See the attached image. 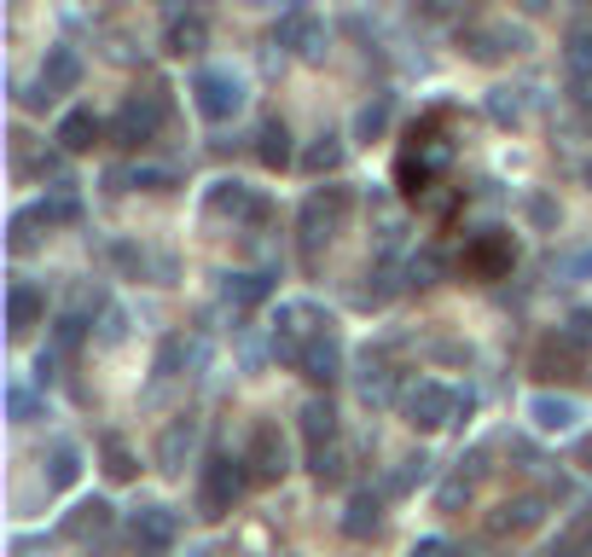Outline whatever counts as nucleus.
<instances>
[{
  "label": "nucleus",
  "mask_w": 592,
  "mask_h": 557,
  "mask_svg": "<svg viewBox=\"0 0 592 557\" xmlns=\"http://www.w3.org/2000/svg\"><path fill=\"white\" fill-rule=\"evenodd\" d=\"M349 210H354L349 186H325V192H314V198L302 204V256H308V262H314L320 244H331V239L343 233Z\"/></svg>",
  "instance_id": "f257e3e1"
},
{
  "label": "nucleus",
  "mask_w": 592,
  "mask_h": 557,
  "mask_svg": "<svg viewBox=\"0 0 592 557\" xmlns=\"http://www.w3.org/2000/svg\"><path fill=\"white\" fill-rule=\"evenodd\" d=\"M250 459H233V453H215L210 465H203V483H198V512L203 517H227L239 505L244 483H250Z\"/></svg>",
  "instance_id": "f03ea898"
},
{
  "label": "nucleus",
  "mask_w": 592,
  "mask_h": 557,
  "mask_svg": "<svg viewBox=\"0 0 592 557\" xmlns=\"http://www.w3.org/2000/svg\"><path fill=\"white\" fill-rule=\"evenodd\" d=\"M163 111H169V99H163V88L128 93V105H122V111H117V122H111V134H117V145H128V151H140V145H151V140H158V129H163Z\"/></svg>",
  "instance_id": "7ed1b4c3"
},
{
  "label": "nucleus",
  "mask_w": 592,
  "mask_h": 557,
  "mask_svg": "<svg viewBox=\"0 0 592 557\" xmlns=\"http://www.w3.org/2000/svg\"><path fill=\"white\" fill-rule=\"evenodd\" d=\"M192 99H198V111L210 122H227V117L244 111V82L233 70H198L192 75Z\"/></svg>",
  "instance_id": "20e7f679"
},
{
  "label": "nucleus",
  "mask_w": 592,
  "mask_h": 557,
  "mask_svg": "<svg viewBox=\"0 0 592 557\" xmlns=\"http://www.w3.org/2000/svg\"><path fill=\"white\" fill-rule=\"evenodd\" d=\"M511 262H518V244H511V233H476L471 244H465V256H459V267H465L471 278H505L511 273Z\"/></svg>",
  "instance_id": "39448f33"
},
{
  "label": "nucleus",
  "mask_w": 592,
  "mask_h": 557,
  "mask_svg": "<svg viewBox=\"0 0 592 557\" xmlns=\"http://www.w3.org/2000/svg\"><path fill=\"white\" fill-rule=\"evenodd\" d=\"M76 82H82V59H76L70 47H53V53H47V64H41V88L30 93V105H53V99L70 93Z\"/></svg>",
  "instance_id": "423d86ee"
},
{
  "label": "nucleus",
  "mask_w": 592,
  "mask_h": 557,
  "mask_svg": "<svg viewBox=\"0 0 592 557\" xmlns=\"http://www.w3.org/2000/svg\"><path fill=\"white\" fill-rule=\"evenodd\" d=\"M453 407H459V395H448L442 384H413V389H407V424H413V429L448 424Z\"/></svg>",
  "instance_id": "0eeeda50"
},
{
  "label": "nucleus",
  "mask_w": 592,
  "mask_h": 557,
  "mask_svg": "<svg viewBox=\"0 0 592 557\" xmlns=\"http://www.w3.org/2000/svg\"><path fill=\"white\" fill-rule=\"evenodd\" d=\"M285 470H291L285 436H279L273 424H262V429H255V442H250V476H262V483H279Z\"/></svg>",
  "instance_id": "6e6552de"
},
{
  "label": "nucleus",
  "mask_w": 592,
  "mask_h": 557,
  "mask_svg": "<svg viewBox=\"0 0 592 557\" xmlns=\"http://www.w3.org/2000/svg\"><path fill=\"white\" fill-rule=\"evenodd\" d=\"M338 366H343V354H338V337H331V332H314L302 343V354H297V372L308 377V384H331Z\"/></svg>",
  "instance_id": "1a4fd4ad"
},
{
  "label": "nucleus",
  "mask_w": 592,
  "mask_h": 557,
  "mask_svg": "<svg viewBox=\"0 0 592 557\" xmlns=\"http://www.w3.org/2000/svg\"><path fill=\"white\" fill-rule=\"evenodd\" d=\"M174 546V517L163 512V505H146V512H134V551L158 557Z\"/></svg>",
  "instance_id": "9d476101"
},
{
  "label": "nucleus",
  "mask_w": 592,
  "mask_h": 557,
  "mask_svg": "<svg viewBox=\"0 0 592 557\" xmlns=\"http://www.w3.org/2000/svg\"><path fill=\"white\" fill-rule=\"evenodd\" d=\"M529 418H534L540 429H570V424L581 418V407H575L570 395H534V401H529Z\"/></svg>",
  "instance_id": "9b49d317"
},
{
  "label": "nucleus",
  "mask_w": 592,
  "mask_h": 557,
  "mask_svg": "<svg viewBox=\"0 0 592 557\" xmlns=\"http://www.w3.org/2000/svg\"><path fill=\"white\" fill-rule=\"evenodd\" d=\"M378 523H383L378 494H354L349 512H343V535H349V540H367V535H378Z\"/></svg>",
  "instance_id": "f8f14e48"
},
{
  "label": "nucleus",
  "mask_w": 592,
  "mask_h": 557,
  "mask_svg": "<svg viewBox=\"0 0 592 557\" xmlns=\"http://www.w3.org/2000/svg\"><path fill=\"white\" fill-rule=\"evenodd\" d=\"M99 134H106V129H99V117H93V111H70V117H59V145H64V151H93Z\"/></svg>",
  "instance_id": "ddd939ff"
},
{
  "label": "nucleus",
  "mask_w": 592,
  "mask_h": 557,
  "mask_svg": "<svg viewBox=\"0 0 592 557\" xmlns=\"http://www.w3.org/2000/svg\"><path fill=\"white\" fill-rule=\"evenodd\" d=\"M302 436H308V447H325L331 436H338V413H331V401H308V407H302Z\"/></svg>",
  "instance_id": "4468645a"
},
{
  "label": "nucleus",
  "mask_w": 592,
  "mask_h": 557,
  "mask_svg": "<svg viewBox=\"0 0 592 557\" xmlns=\"http://www.w3.org/2000/svg\"><path fill=\"white\" fill-rule=\"evenodd\" d=\"M187 453H192V418H174V424L163 429V442H158V465H163V470H180Z\"/></svg>",
  "instance_id": "2eb2a0df"
},
{
  "label": "nucleus",
  "mask_w": 592,
  "mask_h": 557,
  "mask_svg": "<svg viewBox=\"0 0 592 557\" xmlns=\"http://www.w3.org/2000/svg\"><path fill=\"white\" fill-rule=\"evenodd\" d=\"M163 47H169V53H174V59H187V53H198V47H203V18H198V12H187V18H174V23H169V36H163Z\"/></svg>",
  "instance_id": "dca6fc26"
},
{
  "label": "nucleus",
  "mask_w": 592,
  "mask_h": 557,
  "mask_svg": "<svg viewBox=\"0 0 592 557\" xmlns=\"http://www.w3.org/2000/svg\"><path fill=\"white\" fill-rule=\"evenodd\" d=\"M47 308V302L30 291V285H12L7 291V314H12V337H23V332H30V325H36V314Z\"/></svg>",
  "instance_id": "f3484780"
},
{
  "label": "nucleus",
  "mask_w": 592,
  "mask_h": 557,
  "mask_svg": "<svg viewBox=\"0 0 592 557\" xmlns=\"http://www.w3.org/2000/svg\"><path fill=\"white\" fill-rule=\"evenodd\" d=\"M99 528H111V505L106 499H88V505H76V517L64 523V535L82 540V535H99Z\"/></svg>",
  "instance_id": "a211bd4d"
},
{
  "label": "nucleus",
  "mask_w": 592,
  "mask_h": 557,
  "mask_svg": "<svg viewBox=\"0 0 592 557\" xmlns=\"http://www.w3.org/2000/svg\"><path fill=\"white\" fill-rule=\"evenodd\" d=\"M255 151H262L268 169H285L291 163V129H285V122H262V145H255Z\"/></svg>",
  "instance_id": "6ab92c4d"
},
{
  "label": "nucleus",
  "mask_w": 592,
  "mask_h": 557,
  "mask_svg": "<svg viewBox=\"0 0 592 557\" xmlns=\"http://www.w3.org/2000/svg\"><path fill=\"white\" fill-rule=\"evenodd\" d=\"M390 105H395V99H390V93H378L372 105L354 117V134H360V140H378L383 129H390Z\"/></svg>",
  "instance_id": "aec40b11"
},
{
  "label": "nucleus",
  "mask_w": 592,
  "mask_h": 557,
  "mask_svg": "<svg viewBox=\"0 0 592 557\" xmlns=\"http://www.w3.org/2000/svg\"><path fill=\"white\" fill-rule=\"evenodd\" d=\"M273 41H285L291 53H308L302 41H320V23H314V18H285V23L273 30Z\"/></svg>",
  "instance_id": "412c9836"
},
{
  "label": "nucleus",
  "mask_w": 592,
  "mask_h": 557,
  "mask_svg": "<svg viewBox=\"0 0 592 557\" xmlns=\"http://www.w3.org/2000/svg\"><path fill=\"white\" fill-rule=\"evenodd\" d=\"M343 163V145H338V134H320V145H308V158H302V169H314V174H331Z\"/></svg>",
  "instance_id": "4be33fe9"
},
{
  "label": "nucleus",
  "mask_w": 592,
  "mask_h": 557,
  "mask_svg": "<svg viewBox=\"0 0 592 557\" xmlns=\"http://www.w3.org/2000/svg\"><path fill=\"white\" fill-rule=\"evenodd\" d=\"M273 285H268V273H233L227 278V302H262Z\"/></svg>",
  "instance_id": "5701e85b"
},
{
  "label": "nucleus",
  "mask_w": 592,
  "mask_h": 557,
  "mask_svg": "<svg viewBox=\"0 0 592 557\" xmlns=\"http://www.w3.org/2000/svg\"><path fill=\"white\" fill-rule=\"evenodd\" d=\"M570 75H575V82H592V30H586V23L570 36Z\"/></svg>",
  "instance_id": "b1692460"
},
{
  "label": "nucleus",
  "mask_w": 592,
  "mask_h": 557,
  "mask_svg": "<svg viewBox=\"0 0 592 557\" xmlns=\"http://www.w3.org/2000/svg\"><path fill=\"white\" fill-rule=\"evenodd\" d=\"M76 470H82V459H76V447H53V470H47V483L53 488H70Z\"/></svg>",
  "instance_id": "393cba45"
},
{
  "label": "nucleus",
  "mask_w": 592,
  "mask_h": 557,
  "mask_svg": "<svg viewBox=\"0 0 592 557\" xmlns=\"http://www.w3.org/2000/svg\"><path fill=\"white\" fill-rule=\"evenodd\" d=\"M534 523H540V499H518V505H505V517L494 528L505 535V528H534Z\"/></svg>",
  "instance_id": "a878e982"
},
{
  "label": "nucleus",
  "mask_w": 592,
  "mask_h": 557,
  "mask_svg": "<svg viewBox=\"0 0 592 557\" xmlns=\"http://www.w3.org/2000/svg\"><path fill=\"white\" fill-rule=\"evenodd\" d=\"M106 470L117 476V483H128V476H134V470H140V465H134V453H128V447H122L117 436L106 442Z\"/></svg>",
  "instance_id": "bb28decb"
},
{
  "label": "nucleus",
  "mask_w": 592,
  "mask_h": 557,
  "mask_svg": "<svg viewBox=\"0 0 592 557\" xmlns=\"http://www.w3.org/2000/svg\"><path fill=\"white\" fill-rule=\"evenodd\" d=\"M563 337H570L575 354H592V314H570V325H558Z\"/></svg>",
  "instance_id": "cd10ccee"
},
{
  "label": "nucleus",
  "mask_w": 592,
  "mask_h": 557,
  "mask_svg": "<svg viewBox=\"0 0 592 557\" xmlns=\"http://www.w3.org/2000/svg\"><path fill=\"white\" fill-rule=\"evenodd\" d=\"M53 337H59V348H76V343H82V320H76V314H64Z\"/></svg>",
  "instance_id": "c85d7f7f"
},
{
  "label": "nucleus",
  "mask_w": 592,
  "mask_h": 557,
  "mask_svg": "<svg viewBox=\"0 0 592 557\" xmlns=\"http://www.w3.org/2000/svg\"><path fill=\"white\" fill-rule=\"evenodd\" d=\"M413 557H453V546H448V540H419Z\"/></svg>",
  "instance_id": "c756f323"
},
{
  "label": "nucleus",
  "mask_w": 592,
  "mask_h": 557,
  "mask_svg": "<svg viewBox=\"0 0 592 557\" xmlns=\"http://www.w3.org/2000/svg\"><path fill=\"white\" fill-rule=\"evenodd\" d=\"M7 401H12V418H18V424H23V418H30V395H23L18 384H12V395H7Z\"/></svg>",
  "instance_id": "7c9ffc66"
},
{
  "label": "nucleus",
  "mask_w": 592,
  "mask_h": 557,
  "mask_svg": "<svg viewBox=\"0 0 592 557\" xmlns=\"http://www.w3.org/2000/svg\"><path fill=\"white\" fill-rule=\"evenodd\" d=\"M581 465H586V470H592V442H586V447H581Z\"/></svg>",
  "instance_id": "2f4dec72"
}]
</instances>
